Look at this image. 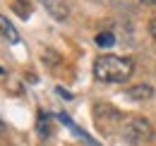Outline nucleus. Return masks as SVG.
Segmentation results:
<instances>
[{
    "instance_id": "1",
    "label": "nucleus",
    "mask_w": 156,
    "mask_h": 146,
    "mask_svg": "<svg viewBox=\"0 0 156 146\" xmlns=\"http://www.w3.org/2000/svg\"><path fill=\"white\" fill-rule=\"evenodd\" d=\"M135 72V65L130 57H120V55H101L94 62V77L98 82L106 84H120L127 82Z\"/></svg>"
},
{
    "instance_id": "2",
    "label": "nucleus",
    "mask_w": 156,
    "mask_h": 146,
    "mask_svg": "<svg viewBox=\"0 0 156 146\" xmlns=\"http://www.w3.org/2000/svg\"><path fill=\"white\" fill-rule=\"evenodd\" d=\"M122 137H125L130 144H147V141H151L154 129H151V125H149L147 117H130V120L122 125Z\"/></svg>"
},
{
    "instance_id": "3",
    "label": "nucleus",
    "mask_w": 156,
    "mask_h": 146,
    "mask_svg": "<svg viewBox=\"0 0 156 146\" xmlns=\"http://www.w3.org/2000/svg\"><path fill=\"white\" fill-rule=\"evenodd\" d=\"M151 96H154V89L149 84H135L127 89V98H132V101H149Z\"/></svg>"
},
{
    "instance_id": "4",
    "label": "nucleus",
    "mask_w": 156,
    "mask_h": 146,
    "mask_svg": "<svg viewBox=\"0 0 156 146\" xmlns=\"http://www.w3.org/2000/svg\"><path fill=\"white\" fill-rule=\"evenodd\" d=\"M43 5H46V10H48L55 19H65L67 15H70V10H67V2H65V0H43Z\"/></svg>"
},
{
    "instance_id": "5",
    "label": "nucleus",
    "mask_w": 156,
    "mask_h": 146,
    "mask_svg": "<svg viewBox=\"0 0 156 146\" xmlns=\"http://www.w3.org/2000/svg\"><path fill=\"white\" fill-rule=\"evenodd\" d=\"M0 34L7 38L10 43H20V34H17V29L12 26V22L5 17V15H0Z\"/></svg>"
},
{
    "instance_id": "6",
    "label": "nucleus",
    "mask_w": 156,
    "mask_h": 146,
    "mask_svg": "<svg viewBox=\"0 0 156 146\" xmlns=\"http://www.w3.org/2000/svg\"><path fill=\"white\" fill-rule=\"evenodd\" d=\"M36 129H39L41 137H48L51 134V117L46 113H39V122H36Z\"/></svg>"
},
{
    "instance_id": "7",
    "label": "nucleus",
    "mask_w": 156,
    "mask_h": 146,
    "mask_svg": "<svg viewBox=\"0 0 156 146\" xmlns=\"http://www.w3.org/2000/svg\"><path fill=\"white\" fill-rule=\"evenodd\" d=\"M113 43H115V36H113L111 31H101V34L96 36V46L98 48H111Z\"/></svg>"
},
{
    "instance_id": "8",
    "label": "nucleus",
    "mask_w": 156,
    "mask_h": 146,
    "mask_svg": "<svg viewBox=\"0 0 156 146\" xmlns=\"http://www.w3.org/2000/svg\"><path fill=\"white\" fill-rule=\"evenodd\" d=\"M15 12H17L22 19H27L31 15V5H29L27 0H15Z\"/></svg>"
},
{
    "instance_id": "9",
    "label": "nucleus",
    "mask_w": 156,
    "mask_h": 146,
    "mask_svg": "<svg viewBox=\"0 0 156 146\" xmlns=\"http://www.w3.org/2000/svg\"><path fill=\"white\" fill-rule=\"evenodd\" d=\"M149 34H151V38L156 41V15L151 17V22H149Z\"/></svg>"
},
{
    "instance_id": "10",
    "label": "nucleus",
    "mask_w": 156,
    "mask_h": 146,
    "mask_svg": "<svg viewBox=\"0 0 156 146\" xmlns=\"http://www.w3.org/2000/svg\"><path fill=\"white\" fill-rule=\"evenodd\" d=\"M58 93H60V96H65V98H72V93H67L65 89H58Z\"/></svg>"
},
{
    "instance_id": "11",
    "label": "nucleus",
    "mask_w": 156,
    "mask_h": 146,
    "mask_svg": "<svg viewBox=\"0 0 156 146\" xmlns=\"http://www.w3.org/2000/svg\"><path fill=\"white\" fill-rule=\"evenodd\" d=\"M142 2H147V5H156V0H142Z\"/></svg>"
},
{
    "instance_id": "12",
    "label": "nucleus",
    "mask_w": 156,
    "mask_h": 146,
    "mask_svg": "<svg viewBox=\"0 0 156 146\" xmlns=\"http://www.w3.org/2000/svg\"><path fill=\"white\" fill-rule=\"evenodd\" d=\"M0 132H2V120H0Z\"/></svg>"
}]
</instances>
